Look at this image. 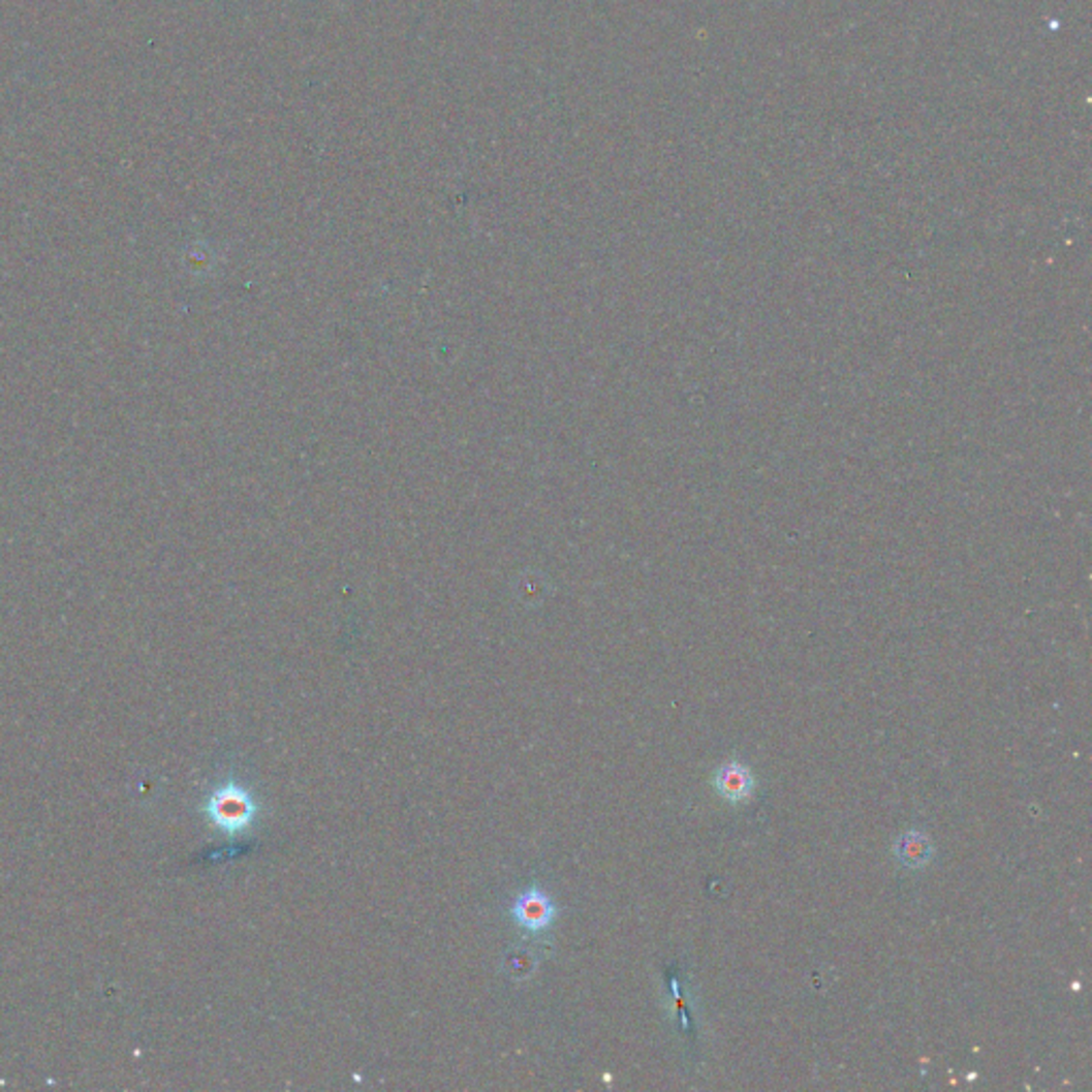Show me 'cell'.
I'll list each match as a JSON object with an SVG mask.
<instances>
[{"label":"cell","mask_w":1092,"mask_h":1092,"mask_svg":"<svg viewBox=\"0 0 1092 1092\" xmlns=\"http://www.w3.org/2000/svg\"><path fill=\"white\" fill-rule=\"evenodd\" d=\"M206 815L220 833L236 837L250 829L258 815V805L244 785L228 781L210 793Z\"/></svg>","instance_id":"6da1fadb"},{"label":"cell","mask_w":1092,"mask_h":1092,"mask_svg":"<svg viewBox=\"0 0 1092 1092\" xmlns=\"http://www.w3.org/2000/svg\"><path fill=\"white\" fill-rule=\"evenodd\" d=\"M510 913L519 929H523L525 933L540 935L553 926L557 909L547 892H542L540 887H529L514 899Z\"/></svg>","instance_id":"7a4b0ae2"},{"label":"cell","mask_w":1092,"mask_h":1092,"mask_svg":"<svg viewBox=\"0 0 1092 1092\" xmlns=\"http://www.w3.org/2000/svg\"><path fill=\"white\" fill-rule=\"evenodd\" d=\"M755 787V779L747 767L739 762L723 765L715 775V789L725 801L741 803L747 801Z\"/></svg>","instance_id":"3957f363"},{"label":"cell","mask_w":1092,"mask_h":1092,"mask_svg":"<svg viewBox=\"0 0 1092 1092\" xmlns=\"http://www.w3.org/2000/svg\"><path fill=\"white\" fill-rule=\"evenodd\" d=\"M895 853L905 867L919 869L933 857V845L922 833H907L899 839Z\"/></svg>","instance_id":"277c9868"}]
</instances>
